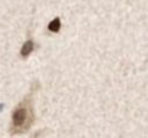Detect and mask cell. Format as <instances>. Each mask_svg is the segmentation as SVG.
<instances>
[{"label": "cell", "mask_w": 148, "mask_h": 138, "mask_svg": "<svg viewBox=\"0 0 148 138\" xmlns=\"http://www.w3.org/2000/svg\"><path fill=\"white\" fill-rule=\"evenodd\" d=\"M35 122V111H33V99L32 93L26 95L17 106L12 112V121H10V134H23L29 131V128Z\"/></svg>", "instance_id": "cell-1"}, {"label": "cell", "mask_w": 148, "mask_h": 138, "mask_svg": "<svg viewBox=\"0 0 148 138\" xmlns=\"http://www.w3.org/2000/svg\"><path fill=\"white\" fill-rule=\"evenodd\" d=\"M33 42L32 41H27V42H25V45L22 46V49H20V55L23 56V58H26V56H29L30 53H32V50H33Z\"/></svg>", "instance_id": "cell-2"}, {"label": "cell", "mask_w": 148, "mask_h": 138, "mask_svg": "<svg viewBox=\"0 0 148 138\" xmlns=\"http://www.w3.org/2000/svg\"><path fill=\"white\" fill-rule=\"evenodd\" d=\"M59 29H60V20L59 19H53L49 23V30L56 33V32H59Z\"/></svg>", "instance_id": "cell-3"}]
</instances>
